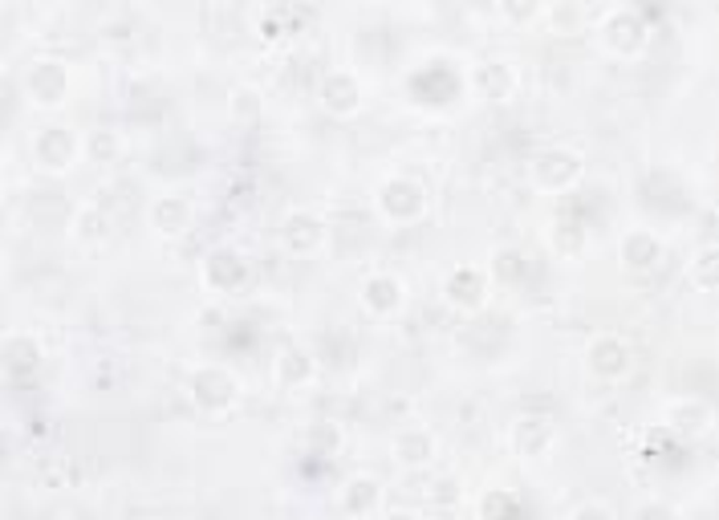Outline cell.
<instances>
[{
	"mask_svg": "<svg viewBox=\"0 0 719 520\" xmlns=\"http://www.w3.org/2000/svg\"><path fill=\"white\" fill-rule=\"evenodd\" d=\"M447 301L459 309H480L484 306V293H488V281H484V273L480 269H472V264H463V269H456V273L447 276Z\"/></svg>",
	"mask_w": 719,
	"mask_h": 520,
	"instance_id": "9a60e30c",
	"label": "cell"
},
{
	"mask_svg": "<svg viewBox=\"0 0 719 520\" xmlns=\"http://www.w3.org/2000/svg\"><path fill=\"white\" fill-rule=\"evenodd\" d=\"M492 269H496V276L508 281V285H521L524 276H529V257H524L521 248H500L496 260H492Z\"/></svg>",
	"mask_w": 719,
	"mask_h": 520,
	"instance_id": "484cf974",
	"label": "cell"
},
{
	"mask_svg": "<svg viewBox=\"0 0 719 520\" xmlns=\"http://www.w3.org/2000/svg\"><path fill=\"white\" fill-rule=\"evenodd\" d=\"M379 500H383V488H379L374 475H354V480H346V488H342V508H346L350 517H367V512H374Z\"/></svg>",
	"mask_w": 719,
	"mask_h": 520,
	"instance_id": "ffe728a7",
	"label": "cell"
},
{
	"mask_svg": "<svg viewBox=\"0 0 719 520\" xmlns=\"http://www.w3.org/2000/svg\"><path fill=\"white\" fill-rule=\"evenodd\" d=\"M322 107L337 119H350L362 110V82L350 74V70H334V74H325L322 82Z\"/></svg>",
	"mask_w": 719,
	"mask_h": 520,
	"instance_id": "ba28073f",
	"label": "cell"
},
{
	"mask_svg": "<svg viewBox=\"0 0 719 520\" xmlns=\"http://www.w3.org/2000/svg\"><path fill=\"white\" fill-rule=\"evenodd\" d=\"M553 439H557V428H553V419H536V414H524V419H517V423H512V447H517L521 456L541 459L553 447Z\"/></svg>",
	"mask_w": 719,
	"mask_h": 520,
	"instance_id": "8fae6325",
	"label": "cell"
},
{
	"mask_svg": "<svg viewBox=\"0 0 719 520\" xmlns=\"http://www.w3.org/2000/svg\"><path fill=\"white\" fill-rule=\"evenodd\" d=\"M276 379L285 386H306L313 379V358L301 346H285L276 354Z\"/></svg>",
	"mask_w": 719,
	"mask_h": 520,
	"instance_id": "44dd1931",
	"label": "cell"
},
{
	"mask_svg": "<svg viewBox=\"0 0 719 520\" xmlns=\"http://www.w3.org/2000/svg\"><path fill=\"white\" fill-rule=\"evenodd\" d=\"M585 232H590V224H585L582 215L569 212V203H566L561 215L553 220V245L561 248V252H578V248L585 245Z\"/></svg>",
	"mask_w": 719,
	"mask_h": 520,
	"instance_id": "603a6c76",
	"label": "cell"
},
{
	"mask_svg": "<svg viewBox=\"0 0 719 520\" xmlns=\"http://www.w3.org/2000/svg\"><path fill=\"white\" fill-rule=\"evenodd\" d=\"M25 90L37 107H58L70 90V70H65L58 58H37L25 74Z\"/></svg>",
	"mask_w": 719,
	"mask_h": 520,
	"instance_id": "5b68a950",
	"label": "cell"
},
{
	"mask_svg": "<svg viewBox=\"0 0 719 520\" xmlns=\"http://www.w3.org/2000/svg\"><path fill=\"white\" fill-rule=\"evenodd\" d=\"M379 208H383L386 220H395V224H411L419 215L427 212V191L423 184H414L407 175H398L391 184H383L379 191Z\"/></svg>",
	"mask_w": 719,
	"mask_h": 520,
	"instance_id": "277c9868",
	"label": "cell"
},
{
	"mask_svg": "<svg viewBox=\"0 0 719 520\" xmlns=\"http://www.w3.org/2000/svg\"><path fill=\"white\" fill-rule=\"evenodd\" d=\"M573 520H610V512L602 505H582L578 512H573Z\"/></svg>",
	"mask_w": 719,
	"mask_h": 520,
	"instance_id": "4dcf8cb0",
	"label": "cell"
},
{
	"mask_svg": "<svg viewBox=\"0 0 719 520\" xmlns=\"http://www.w3.org/2000/svg\"><path fill=\"white\" fill-rule=\"evenodd\" d=\"M391 520H411V517H391Z\"/></svg>",
	"mask_w": 719,
	"mask_h": 520,
	"instance_id": "1f68e13d",
	"label": "cell"
},
{
	"mask_svg": "<svg viewBox=\"0 0 719 520\" xmlns=\"http://www.w3.org/2000/svg\"><path fill=\"white\" fill-rule=\"evenodd\" d=\"M582 154L569 151V147H549L533 159V184L545 191H569V187L582 179Z\"/></svg>",
	"mask_w": 719,
	"mask_h": 520,
	"instance_id": "7a4b0ae2",
	"label": "cell"
},
{
	"mask_svg": "<svg viewBox=\"0 0 719 520\" xmlns=\"http://www.w3.org/2000/svg\"><path fill=\"white\" fill-rule=\"evenodd\" d=\"M667 428L674 435L695 439V435L711 431V407H707L704 398H679V403H671V411H667Z\"/></svg>",
	"mask_w": 719,
	"mask_h": 520,
	"instance_id": "2e32d148",
	"label": "cell"
},
{
	"mask_svg": "<svg viewBox=\"0 0 719 520\" xmlns=\"http://www.w3.org/2000/svg\"><path fill=\"white\" fill-rule=\"evenodd\" d=\"M484 520H529V505L517 492H488L484 496Z\"/></svg>",
	"mask_w": 719,
	"mask_h": 520,
	"instance_id": "cb8c5ba5",
	"label": "cell"
},
{
	"mask_svg": "<svg viewBox=\"0 0 719 520\" xmlns=\"http://www.w3.org/2000/svg\"><path fill=\"white\" fill-rule=\"evenodd\" d=\"M634 520H679V517H674V508H667V505H658V500H650V505L639 508V517H634Z\"/></svg>",
	"mask_w": 719,
	"mask_h": 520,
	"instance_id": "f546056e",
	"label": "cell"
},
{
	"mask_svg": "<svg viewBox=\"0 0 719 520\" xmlns=\"http://www.w3.org/2000/svg\"><path fill=\"white\" fill-rule=\"evenodd\" d=\"M86 151H90L94 163H114L119 154H123V138L114 135V131H94L86 138Z\"/></svg>",
	"mask_w": 719,
	"mask_h": 520,
	"instance_id": "4316f807",
	"label": "cell"
},
{
	"mask_svg": "<svg viewBox=\"0 0 719 520\" xmlns=\"http://www.w3.org/2000/svg\"><path fill=\"white\" fill-rule=\"evenodd\" d=\"M606 41L610 49L618 53H639L646 46V25L639 13H630V9H613L610 21H606Z\"/></svg>",
	"mask_w": 719,
	"mask_h": 520,
	"instance_id": "4fadbf2b",
	"label": "cell"
},
{
	"mask_svg": "<svg viewBox=\"0 0 719 520\" xmlns=\"http://www.w3.org/2000/svg\"><path fill=\"white\" fill-rule=\"evenodd\" d=\"M590 370H594L597 379H606V383H618L630 370V346L613 334L594 337L590 342Z\"/></svg>",
	"mask_w": 719,
	"mask_h": 520,
	"instance_id": "9c48e42d",
	"label": "cell"
},
{
	"mask_svg": "<svg viewBox=\"0 0 719 520\" xmlns=\"http://www.w3.org/2000/svg\"><path fill=\"white\" fill-rule=\"evenodd\" d=\"M475 82H480V90L488 94V98H500V102H505L508 94L517 90V70L508 62H488V65H480Z\"/></svg>",
	"mask_w": 719,
	"mask_h": 520,
	"instance_id": "7402d4cb",
	"label": "cell"
},
{
	"mask_svg": "<svg viewBox=\"0 0 719 520\" xmlns=\"http://www.w3.org/2000/svg\"><path fill=\"white\" fill-rule=\"evenodd\" d=\"M285 252L293 257H313L325 245V220L313 212H289L285 215V228H281Z\"/></svg>",
	"mask_w": 719,
	"mask_h": 520,
	"instance_id": "52a82bcc",
	"label": "cell"
},
{
	"mask_svg": "<svg viewBox=\"0 0 719 520\" xmlns=\"http://www.w3.org/2000/svg\"><path fill=\"white\" fill-rule=\"evenodd\" d=\"M435 456V435L427 428H407L395 435V459L407 468H423Z\"/></svg>",
	"mask_w": 719,
	"mask_h": 520,
	"instance_id": "e0dca14e",
	"label": "cell"
},
{
	"mask_svg": "<svg viewBox=\"0 0 719 520\" xmlns=\"http://www.w3.org/2000/svg\"><path fill=\"white\" fill-rule=\"evenodd\" d=\"M107 232H110V215L102 212L98 203L77 212V236H82V240H107Z\"/></svg>",
	"mask_w": 719,
	"mask_h": 520,
	"instance_id": "83f0119b",
	"label": "cell"
},
{
	"mask_svg": "<svg viewBox=\"0 0 719 520\" xmlns=\"http://www.w3.org/2000/svg\"><path fill=\"white\" fill-rule=\"evenodd\" d=\"M691 285L704 293H711L719 285V248L716 245H704L695 252V260H691Z\"/></svg>",
	"mask_w": 719,
	"mask_h": 520,
	"instance_id": "d4e9b609",
	"label": "cell"
},
{
	"mask_svg": "<svg viewBox=\"0 0 719 520\" xmlns=\"http://www.w3.org/2000/svg\"><path fill=\"white\" fill-rule=\"evenodd\" d=\"M33 159H37V168H46V171L74 168L77 135L70 131V126H46L41 135L33 138Z\"/></svg>",
	"mask_w": 719,
	"mask_h": 520,
	"instance_id": "8992f818",
	"label": "cell"
},
{
	"mask_svg": "<svg viewBox=\"0 0 719 520\" xmlns=\"http://www.w3.org/2000/svg\"><path fill=\"white\" fill-rule=\"evenodd\" d=\"M236 395H240V383H236V374L224 367H199L191 374V398H196V407L203 414H228L236 407Z\"/></svg>",
	"mask_w": 719,
	"mask_h": 520,
	"instance_id": "6da1fadb",
	"label": "cell"
},
{
	"mask_svg": "<svg viewBox=\"0 0 719 520\" xmlns=\"http://www.w3.org/2000/svg\"><path fill=\"white\" fill-rule=\"evenodd\" d=\"M248 276H252V264L236 248H215L203 260V285L212 293H240L248 285Z\"/></svg>",
	"mask_w": 719,
	"mask_h": 520,
	"instance_id": "3957f363",
	"label": "cell"
},
{
	"mask_svg": "<svg viewBox=\"0 0 719 520\" xmlns=\"http://www.w3.org/2000/svg\"><path fill=\"white\" fill-rule=\"evenodd\" d=\"M4 370L13 383H29L33 374L41 370V346L25 334H13L4 342Z\"/></svg>",
	"mask_w": 719,
	"mask_h": 520,
	"instance_id": "5bb4252c",
	"label": "cell"
},
{
	"mask_svg": "<svg viewBox=\"0 0 719 520\" xmlns=\"http://www.w3.org/2000/svg\"><path fill=\"white\" fill-rule=\"evenodd\" d=\"M427 86V98L423 102H447V98H456L459 90V74L456 70H447V65H427V70H419V74L411 77V90L419 94Z\"/></svg>",
	"mask_w": 719,
	"mask_h": 520,
	"instance_id": "d6986e66",
	"label": "cell"
},
{
	"mask_svg": "<svg viewBox=\"0 0 719 520\" xmlns=\"http://www.w3.org/2000/svg\"><path fill=\"white\" fill-rule=\"evenodd\" d=\"M306 444L313 456H334L337 447H342V431H337L334 423H313V428L306 431Z\"/></svg>",
	"mask_w": 719,
	"mask_h": 520,
	"instance_id": "f1b7e54d",
	"label": "cell"
},
{
	"mask_svg": "<svg viewBox=\"0 0 719 520\" xmlns=\"http://www.w3.org/2000/svg\"><path fill=\"white\" fill-rule=\"evenodd\" d=\"M151 224L163 236H179V232L191 228V203L184 196H163L151 203Z\"/></svg>",
	"mask_w": 719,
	"mask_h": 520,
	"instance_id": "ac0fdd59",
	"label": "cell"
},
{
	"mask_svg": "<svg viewBox=\"0 0 719 520\" xmlns=\"http://www.w3.org/2000/svg\"><path fill=\"white\" fill-rule=\"evenodd\" d=\"M362 306L374 318H391L402 306V281L395 273H370L367 285H362Z\"/></svg>",
	"mask_w": 719,
	"mask_h": 520,
	"instance_id": "7c38bea8",
	"label": "cell"
},
{
	"mask_svg": "<svg viewBox=\"0 0 719 520\" xmlns=\"http://www.w3.org/2000/svg\"><path fill=\"white\" fill-rule=\"evenodd\" d=\"M658 260H662V240H658L655 232L634 228L622 236V264H627L630 273H639V276L655 273Z\"/></svg>",
	"mask_w": 719,
	"mask_h": 520,
	"instance_id": "30bf717a",
	"label": "cell"
}]
</instances>
